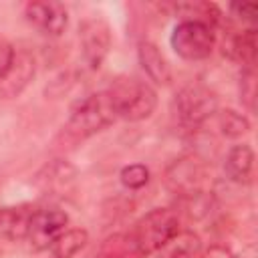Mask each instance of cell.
<instances>
[{
    "label": "cell",
    "mask_w": 258,
    "mask_h": 258,
    "mask_svg": "<svg viewBox=\"0 0 258 258\" xmlns=\"http://www.w3.org/2000/svg\"><path fill=\"white\" fill-rule=\"evenodd\" d=\"M115 119L117 117H115V111L111 107L107 93L105 91L91 93L85 99L75 103L56 141H60L67 147H75L83 143L85 139L101 133L109 125H113Z\"/></svg>",
    "instance_id": "cell-1"
},
{
    "label": "cell",
    "mask_w": 258,
    "mask_h": 258,
    "mask_svg": "<svg viewBox=\"0 0 258 258\" xmlns=\"http://www.w3.org/2000/svg\"><path fill=\"white\" fill-rule=\"evenodd\" d=\"M105 93L111 101L115 117L131 123L151 117L157 107L155 89L137 77L121 75L109 85V89H105Z\"/></svg>",
    "instance_id": "cell-2"
},
{
    "label": "cell",
    "mask_w": 258,
    "mask_h": 258,
    "mask_svg": "<svg viewBox=\"0 0 258 258\" xmlns=\"http://www.w3.org/2000/svg\"><path fill=\"white\" fill-rule=\"evenodd\" d=\"M177 232H179V218L169 208H155L147 212L135 222L133 230H129L143 258L149 254H155Z\"/></svg>",
    "instance_id": "cell-3"
},
{
    "label": "cell",
    "mask_w": 258,
    "mask_h": 258,
    "mask_svg": "<svg viewBox=\"0 0 258 258\" xmlns=\"http://www.w3.org/2000/svg\"><path fill=\"white\" fill-rule=\"evenodd\" d=\"M173 111L183 127L196 129L218 113V97L210 87L202 83H191L175 93Z\"/></svg>",
    "instance_id": "cell-4"
},
{
    "label": "cell",
    "mask_w": 258,
    "mask_h": 258,
    "mask_svg": "<svg viewBox=\"0 0 258 258\" xmlns=\"http://www.w3.org/2000/svg\"><path fill=\"white\" fill-rule=\"evenodd\" d=\"M169 44L183 60H204L216 46V30L196 20H179L169 34Z\"/></svg>",
    "instance_id": "cell-5"
},
{
    "label": "cell",
    "mask_w": 258,
    "mask_h": 258,
    "mask_svg": "<svg viewBox=\"0 0 258 258\" xmlns=\"http://www.w3.org/2000/svg\"><path fill=\"white\" fill-rule=\"evenodd\" d=\"M69 226V214L60 208H38L32 212L26 226V240L32 250H48Z\"/></svg>",
    "instance_id": "cell-6"
},
{
    "label": "cell",
    "mask_w": 258,
    "mask_h": 258,
    "mask_svg": "<svg viewBox=\"0 0 258 258\" xmlns=\"http://www.w3.org/2000/svg\"><path fill=\"white\" fill-rule=\"evenodd\" d=\"M79 44H81V54H83L85 64L91 71L101 69V64L105 62V58L111 50L109 24L99 16L85 18L79 24Z\"/></svg>",
    "instance_id": "cell-7"
},
{
    "label": "cell",
    "mask_w": 258,
    "mask_h": 258,
    "mask_svg": "<svg viewBox=\"0 0 258 258\" xmlns=\"http://www.w3.org/2000/svg\"><path fill=\"white\" fill-rule=\"evenodd\" d=\"M24 18L34 30L50 38L60 36L69 26V10L62 2L56 0L28 2L24 6Z\"/></svg>",
    "instance_id": "cell-8"
},
{
    "label": "cell",
    "mask_w": 258,
    "mask_h": 258,
    "mask_svg": "<svg viewBox=\"0 0 258 258\" xmlns=\"http://www.w3.org/2000/svg\"><path fill=\"white\" fill-rule=\"evenodd\" d=\"M36 60L26 48H16L10 67L0 75V99L8 101L18 97L34 79Z\"/></svg>",
    "instance_id": "cell-9"
},
{
    "label": "cell",
    "mask_w": 258,
    "mask_h": 258,
    "mask_svg": "<svg viewBox=\"0 0 258 258\" xmlns=\"http://www.w3.org/2000/svg\"><path fill=\"white\" fill-rule=\"evenodd\" d=\"M137 58L149 81H153L155 85H167L171 81V67L155 42L141 40L137 44Z\"/></svg>",
    "instance_id": "cell-10"
},
{
    "label": "cell",
    "mask_w": 258,
    "mask_h": 258,
    "mask_svg": "<svg viewBox=\"0 0 258 258\" xmlns=\"http://www.w3.org/2000/svg\"><path fill=\"white\" fill-rule=\"evenodd\" d=\"M222 52L230 60L242 62L244 69H254L256 64V28H248L236 34H230L222 42Z\"/></svg>",
    "instance_id": "cell-11"
},
{
    "label": "cell",
    "mask_w": 258,
    "mask_h": 258,
    "mask_svg": "<svg viewBox=\"0 0 258 258\" xmlns=\"http://www.w3.org/2000/svg\"><path fill=\"white\" fill-rule=\"evenodd\" d=\"M254 169V151L248 143L232 145L224 159V173L234 183H248Z\"/></svg>",
    "instance_id": "cell-12"
},
{
    "label": "cell",
    "mask_w": 258,
    "mask_h": 258,
    "mask_svg": "<svg viewBox=\"0 0 258 258\" xmlns=\"http://www.w3.org/2000/svg\"><path fill=\"white\" fill-rule=\"evenodd\" d=\"M202 165L196 159H179L169 171V183L183 196H198L202 187Z\"/></svg>",
    "instance_id": "cell-13"
},
{
    "label": "cell",
    "mask_w": 258,
    "mask_h": 258,
    "mask_svg": "<svg viewBox=\"0 0 258 258\" xmlns=\"http://www.w3.org/2000/svg\"><path fill=\"white\" fill-rule=\"evenodd\" d=\"M200 248H202V240L196 232L179 230L155 254L157 258H196Z\"/></svg>",
    "instance_id": "cell-14"
},
{
    "label": "cell",
    "mask_w": 258,
    "mask_h": 258,
    "mask_svg": "<svg viewBox=\"0 0 258 258\" xmlns=\"http://www.w3.org/2000/svg\"><path fill=\"white\" fill-rule=\"evenodd\" d=\"M77 171L62 159H54L52 163L44 165V169L36 175V185L42 191H62L75 179Z\"/></svg>",
    "instance_id": "cell-15"
},
{
    "label": "cell",
    "mask_w": 258,
    "mask_h": 258,
    "mask_svg": "<svg viewBox=\"0 0 258 258\" xmlns=\"http://www.w3.org/2000/svg\"><path fill=\"white\" fill-rule=\"evenodd\" d=\"M32 212H34V208L28 204L12 206V208H0V230L4 232V236L12 238V240L24 238Z\"/></svg>",
    "instance_id": "cell-16"
},
{
    "label": "cell",
    "mask_w": 258,
    "mask_h": 258,
    "mask_svg": "<svg viewBox=\"0 0 258 258\" xmlns=\"http://www.w3.org/2000/svg\"><path fill=\"white\" fill-rule=\"evenodd\" d=\"M175 10L183 16L181 20H196L210 28H216L222 22V10L214 2H179Z\"/></svg>",
    "instance_id": "cell-17"
},
{
    "label": "cell",
    "mask_w": 258,
    "mask_h": 258,
    "mask_svg": "<svg viewBox=\"0 0 258 258\" xmlns=\"http://www.w3.org/2000/svg\"><path fill=\"white\" fill-rule=\"evenodd\" d=\"M89 242V234L83 228H71L64 230L58 240L48 248L50 258H73L85 244Z\"/></svg>",
    "instance_id": "cell-18"
},
{
    "label": "cell",
    "mask_w": 258,
    "mask_h": 258,
    "mask_svg": "<svg viewBox=\"0 0 258 258\" xmlns=\"http://www.w3.org/2000/svg\"><path fill=\"white\" fill-rule=\"evenodd\" d=\"M99 258H143V254L137 250L131 234L125 232L109 236L99 248Z\"/></svg>",
    "instance_id": "cell-19"
},
{
    "label": "cell",
    "mask_w": 258,
    "mask_h": 258,
    "mask_svg": "<svg viewBox=\"0 0 258 258\" xmlns=\"http://www.w3.org/2000/svg\"><path fill=\"white\" fill-rule=\"evenodd\" d=\"M218 125L222 133L230 139H238L250 131V121L246 115L234 111V109H224L218 113Z\"/></svg>",
    "instance_id": "cell-20"
},
{
    "label": "cell",
    "mask_w": 258,
    "mask_h": 258,
    "mask_svg": "<svg viewBox=\"0 0 258 258\" xmlns=\"http://www.w3.org/2000/svg\"><path fill=\"white\" fill-rule=\"evenodd\" d=\"M119 181L127 189H141L149 181V169L143 163H129L119 171Z\"/></svg>",
    "instance_id": "cell-21"
},
{
    "label": "cell",
    "mask_w": 258,
    "mask_h": 258,
    "mask_svg": "<svg viewBox=\"0 0 258 258\" xmlns=\"http://www.w3.org/2000/svg\"><path fill=\"white\" fill-rule=\"evenodd\" d=\"M238 91H240V103L250 113H254L256 111V73H254V69H242Z\"/></svg>",
    "instance_id": "cell-22"
},
{
    "label": "cell",
    "mask_w": 258,
    "mask_h": 258,
    "mask_svg": "<svg viewBox=\"0 0 258 258\" xmlns=\"http://www.w3.org/2000/svg\"><path fill=\"white\" fill-rule=\"evenodd\" d=\"M230 12L238 20L252 24L256 20V14H258V4L256 2H232L230 4Z\"/></svg>",
    "instance_id": "cell-23"
},
{
    "label": "cell",
    "mask_w": 258,
    "mask_h": 258,
    "mask_svg": "<svg viewBox=\"0 0 258 258\" xmlns=\"http://www.w3.org/2000/svg\"><path fill=\"white\" fill-rule=\"evenodd\" d=\"M14 52H16V46L8 38L0 36V75L10 67V62L14 58Z\"/></svg>",
    "instance_id": "cell-24"
},
{
    "label": "cell",
    "mask_w": 258,
    "mask_h": 258,
    "mask_svg": "<svg viewBox=\"0 0 258 258\" xmlns=\"http://www.w3.org/2000/svg\"><path fill=\"white\" fill-rule=\"evenodd\" d=\"M204 258H236V256L230 254L226 248H210Z\"/></svg>",
    "instance_id": "cell-25"
}]
</instances>
